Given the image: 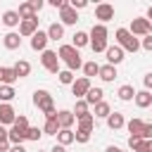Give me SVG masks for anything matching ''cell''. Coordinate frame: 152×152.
Returning <instances> with one entry per match:
<instances>
[{"label":"cell","mask_w":152,"mask_h":152,"mask_svg":"<svg viewBox=\"0 0 152 152\" xmlns=\"http://www.w3.org/2000/svg\"><path fill=\"white\" fill-rule=\"evenodd\" d=\"M116 95H119V100L128 102V100H133V97H135V88H133V86H128V83H124V86L116 90Z\"/></svg>","instance_id":"f546056e"},{"label":"cell","mask_w":152,"mask_h":152,"mask_svg":"<svg viewBox=\"0 0 152 152\" xmlns=\"http://www.w3.org/2000/svg\"><path fill=\"white\" fill-rule=\"evenodd\" d=\"M17 81H19V76L14 74L12 66H0V86H12Z\"/></svg>","instance_id":"2e32d148"},{"label":"cell","mask_w":152,"mask_h":152,"mask_svg":"<svg viewBox=\"0 0 152 152\" xmlns=\"http://www.w3.org/2000/svg\"><path fill=\"white\" fill-rule=\"evenodd\" d=\"M69 5H71V10H76V12H78V10H83L88 2H86V0H71Z\"/></svg>","instance_id":"b9f144b4"},{"label":"cell","mask_w":152,"mask_h":152,"mask_svg":"<svg viewBox=\"0 0 152 152\" xmlns=\"http://www.w3.org/2000/svg\"><path fill=\"white\" fill-rule=\"evenodd\" d=\"M104 83H112L119 74H116V66H112V64H104V66H100V74H97Z\"/></svg>","instance_id":"d4e9b609"},{"label":"cell","mask_w":152,"mask_h":152,"mask_svg":"<svg viewBox=\"0 0 152 152\" xmlns=\"http://www.w3.org/2000/svg\"><path fill=\"white\" fill-rule=\"evenodd\" d=\"M17 119V112L12 104H0V126H12Z\"/></svg>","instance_id":"4fadbf2b"},{"label":"cell","mask_w":152,"mask_h":152,"mask_svg":"<svg viewBox=\"0 0 152 152\" xmlns=\"http://www.w3.org/2000/svg\"><path fill=\"white\" fill-rule=\"evenodd\" d=\"M109 114H112V107H109L104 100H102V102H97V104H95V109H93V116H95V119H107Z\"/></svg>","instance_id":"4316f807"},{"label":"cell","mask_w":152,"mask_h":152,"mask_svg":"<svg viewBox=\"0 0 152 152\" xmlns=\"http://www.w3.org/2000/svg\"><path fill=\"white\" fill-rule=\"evenodd\" d=\"M88 90H90V78H86V76H81V78H76L71 83V93H74L76 100H83Z\"/></svg>","instance_id":"52a82bcc"},{"label":"cell","mask_w":152,"mask_h":152,"mask_svg":"<svg viewBox=\"0 0 152 152\" xmlns=\"http://www.w3.org/2000/svg\"><path fill=\"white\" fill-rule=\"evenodd\" d=\"M76 121H78V128H81V131L93 133V128H95V116H93V114H86V116H81V119H76Z\"/></svg>","instance_id":"4dcf8cb0"},{"label":"cell","mask_w":152,"mask_h":152,"mask_svg":"<svg viewBox=\"0 0 152 152\" xmlns=\"http://www.w3.org/2000/svg\"><path fill=\"white\" fill-rule=\"evenodd\" d=\"M88 140H90V133L88 131H81V128L74 131V142H88Z\"/></svg>","instance_id":"74e56055"},{"label":"cell","mask_w":152,"mask_h":152,"mask_svg":"<svg viewBox=\"0 0 152 152\" xmlns=\"http://www.w3.org/2000/svg\"><path fill=\"white\" fill-rule=\"evenodd\" d=\"M76 21H78V12L71 10V5H66V7L59 10V24L62 26H74Z\"/></svg>","instance_id":"30bf717a"},{"label":"cell","mask_w":152,"mask_h":152,"mask_svg":"<svg viewBox=\"0 0 152 152\" xmlns=\"http://www.w3.org/2000/svg\"><path fill=\"white\" fill-rule=\"evenodd\" d=\"M12 126H19V128H28V119L24 116V114H19L17 119H14V124Z\"/></svg>","instance_id":"ab89813d"},{"label":"cell","mask_w":152,"mask_h":152,"mask_svg":"<svg viewBox=\"0 0 152 152\" xmlns=\"http://www.w3.org/2000/svg\"><path fill=\"white\" fill-rule=\"evenodd\" d=\"M43 133H45V135H57V133H59V124H57V119H45Z\"/></svg>","instance_id":"e575fe53"},{"label":"cell","mask_w":152,"mask_h":152,"mask_svg":"<svg viewBox=\"0 0 152 152\" xmlns=\"http://www.w3.org/2000/svg\"><path fill=\"white\" fill-rule=\"evenodd\" d=\"M135 104L140 107V109H145V107H150L152 104V93L150 90H135Z\"/></svg>","instance_id":"44dd1931"},{"label":"cell","mask_w":152,"mask_h":152,"mask_svg":"<svg viewBox=\"0 0 152 152\" xmlns=\"http://www.w3.org/2000/svg\"><path fill=\"white\" fill-rule=\"evenodd\" d=\"M33 104L45 114V119H57V109H55L52 95H50L48 90H36V93H33Z\"/></svg>","instance_id":"7a4b0ae2"},{"label":"cell","mask_w":152,"mask_h":152,"mask_svg":"<svg viewBox=\"0 0 152 152\" xmlns=\"http://www.w3.org/2000/svg\"><path fill=\"white\" fill-rule=\"evenodd\" d=\"M12 69H14V74H17L19 78H26V76L31 74V64H28L26 59H19V62H17V64H14Z\"/></svg>","instance_id":"83f0119b"},{"label":"cell","mask_w":152,"mask_h":152,"mask_svg":"<svg viewBox=\"0 0 152 152\" xmlns=\"http://www.w3.org/2000/svg\"><path fill=\"white\" fill-rule=\"evenodd\" d=\"M102 95H104V90H102V88H93V86H90V90L86 93V97H83V100H86V104H88V107H95L97 102H102Z\"/></svg>","instance_id":"ac0fdd59"},{"label":"cell","mask_w":152,"mask_h":152,"mask_svg":"<svg viewBox=\"0 0 152 152\" xmlns=\"http://www.w3.org/2000/svg\"><path fill=\"white\" fill-rule=\"evenodd\" d=\"M36 31H38V17H33V19H24V21L19 24V31H17V33H19L21 38H31Z\"/></svg>","instance_id":"8fae6325"},{"label":"cell","mask_w":152,"mask_h":152,"mask_svg":"<svg viewBox=\"0 0 152 152\" xmlns=\"http://www.w3.org/2000/svg\"><path fill=\"white\" fill-rule=\"evenodd\" d=\"M50 5H52L55 10H62V7H66L69 2H66V0H50Z\"/></svg>","instance_id":"7bdbcfd3"},{"label":"cell","mask_w":152,"mask_h":152,"mask_svg":"<svg viewBox=\"0 0 152 152\" xmlns=\"http://www.w3.org/2000/svg\"><path fill=\"white\" fill-rule=\"evenodd\" d=\"M145 19H147V21L152 24V5H150V10H147V17H145Z\"/></svg>","instance_id":"816d5d0a"},{"label":"cell","mask_w":152,"mask_h":152,"mask_svg":"<svg viewBox=\"0 0 152 152\" xmlns=\"http://www.w3.org/2000/svg\"><path fill=\"white\" fill-rule=\"evenodd\" d=\"M140 138H142V140H152V124H142Z\"/></svg>","instance_id":"f35d334b"},{"label":"cell","mask_w":152,"mask_h":152,"mask_svg":"<svg viewBox=\"0 0 152 152\" xmlns=\"http://www.w3.org/2000/svg\"><path fill=\"white\" fill-rule=\"evenodd\" d=\"M57 78H59V83H62V86H71V83L76 81V78H74V71H69V69H59Z\"/></svg>","instance_id":"d590c367"},{"label":"cell","mask_w":152,"mask_h":152,"mask_svg":"<svg viewBox=\"0 0 152 152\" xmlns=\"http://www.w3.org/2000/svg\"><path fill=\"white\" fill-rule=\"evenodd\" d=\"M104 55H107V64L116 66V64H121V62H124V55H126V52H124L119 45H107Z\"/></svg>","instance_id":"7c38bea8"},{"label":"cell","mask_w":152,"mask_h":152,"mask_svg":"<svg viewBox=\"0 0 152 152\" xmlns=\"http://www.w3.org/2000/svg\"><path fill=\"white\" fill-rule=\"evenodd\" d=\"M2 24H5L7 28H14V26H19V24H21V19H19L17 10H7V12L2 14Z\"/></svg>","instance_id":"603a6c76"},{"label":"cell","mask_w":152,"mask_h":152,"mask_svg":"<svg viewBox=\"0 0 152 152\" xmlns=\"http://www.w3.org/2000/svg\"><path fill=\"white\" fill-rule=\"evenodd\" d=\"M107 126H109L112 131H119V128H124V126H126V119H124V114H121V112H112V114L107 116Z\"/></svg>","instance_id":"d6986e66"},{"label":"cell","mask_w":152,"mask_h":152,"mask_svg":"<svg viewBox=\"0 0 152 152\" xmlns=\"http://www.w3.org/2000/svg\"><path fill=\"white\" fill-rule=\"evenodd\" d=\"M133 36H150L152 33V24L145 19V17H135V19H131V28H128Z\"/></svg>","instance_id":"5b68a950"},{"label":"cell","mask_w":152,"mask_h":152,"mask_svg":"<svg viewBox=\"0 0 152 152\" xmlns=\"http://www.w3.org/2000/svg\"><path fill=\"white\" fill-rule=\"evenodd\" d=\"M119 152H124V150H121V147H119Z\"/></svg>","instance_id":"f5cc1de1"},{"label":"cell","mask_w":152,"mask_h":152,"mask_svg":"<svg viewBox=\"0 0 152 152\" xmlns=\"http://www.w3.org/2000/svg\"><path fill=\"white\" fill-rule=\"evenodd\" d=\"M74 121H76V116L71 114V109H59V112H57V124H59V128H71Z\"/></svg>","instance_id":"9a60e30c"},{"label":"cell","mask_w":152,"mask_h":152,"mask_svg":"<svg viewBox=\"0 0 152 152\" xmlns=\"http://www.w3.org/2000/svg\"><path fill=\"white\" fill-rule=\"evenodd\" d=\"M140 48H142V50H147V52H152V33H150V36H145V38L140 40Z\"/></svg>","instance_id":"60d3db41"},{"label":"cell","mask_w":152,"mask_h":152,"mask_svg":"<svg viewBox=\"0 0 152 152\" xmlns=\"http://www.w3.org/2000/svg\"><path fill=\"white\" fill-rule=\"evenodd\" d=\"M142 83H145V90H152V71H150V74H145Z\"/></svg>","instance_id":"ee69618b"},{"label":"cell","mask_w":152,"mask_h":152,"mask_svg":"<svg viewBox=\"0 0 152 152\" xmlns=\"http://www.w3.org/2000/svg\"><path fill=\"white\" fill-rule=\"evenodd\" d=\"M71 45L78 50V48H86V45H90V36L86 33V31H76L74 36H71Z\"/></svg>","instance_id":"cb8c5ba5"},{"label":"cell","mask_w":152,"mask_h":152,"mask_svg":"<svg viewBox=\"0 0 152 152\" xmlns=\"http://www.w3.org/2000/svg\"><path fill=\"white\" fill-rule=\"evenodd\" d=\"M48 40H50L48 33L38 28V31L31 36V50H36V52H45V50H48Z\"/></svg>","instance_id":"9c48e42d"},{"label":"cell","mask_w":152,"mask_h":152,"mask_svg":"<svg viewBox=\"0 0 152 152\" xmlns=\"http://www.w3.org/2000/svg\"><path fill=\"white\" fill-rule=\"evenodd\" d=\"M10 140H0V152H10Z\"/></svg>","instance_id":"f6af8a7d"},{"label":"cell","mask_w":152,"mask_h":152,"mask_svg":"<svg viewBox=\"0 0 152 152\" xmlns=\"http://www.w3.org/2000/svg\"><path fill=\"white\" fill-rule=\"evenodd\" d=\"M40 135H43V128H38V126H28V131H26V140H40Z\"/></svg>","instance_id":"8d00e7d4"},{"label":"cell","mask_w":152,"mask_h":152,"mask_svg":"<svg viewBox=\"0 0 152 152\" xmlns=\"http://www.w3.org/2000/svg\"><path fill=\"white\" fill-rule=\"evenodd\" d=\"M50 152H66V147H62V145H55Z\"/></svg>","instance_id":"681fc988"},{"label":"cell","mask_w":152,"mask_h":152,"mask_svg":"<svg viewBox=\"0 0 152 152\" xmlns=\"http://www.w3.org/2000/svg\"><path fill=\"white\" fill-rule=\"evenodd\" d=\"M71 142H74V131H71V128H59V133H57V145L66 147V145H71Z\"/></svg>","instance_id":"484cf974"},{"label":"cell","mask_w":152,"mask_h":152,"mask_svg":"<svg viewBox=\"0 0 152 152\" xmlns=\"http://www.w3.org/2000/svg\"><path fill=\"white\" fill-rule=\"evenodd\" d=\"M31 5H33V10H36V12H40V7H43V0H31Z\"/></svg>","instance_id":"bcb514c9"},{"label":"cell","mask_w":152,"mask_h":152,"mask_svg":"<svg viewBox=\"0 0 152 152\" xmlns=\"http://www.w3.org/2000/svg\"><path fill=\"white\" fill-rule=\"evenodd\" d=\"M145 152H152V140H145Z\"/></svg>","instance_id":"f907efd6"},{"label":"cell","mask_w":152,"mask_h":152,"mask_svg":"<svg viewBox=\"0 0 152 152\" xmlns=\"http://www.w3.org/2000/svg\"><path fill=\"white\" fill-rule=\"evenodd\" d=\"M2 43H5L7 50H17V48H21V36L17 31H10V33L2 36Z\"/></svg>","instance_id":"e0dca14e"},{"label":"cell","mask_w":152,"mask_h":152,"mask_svg":"<svg viewBox=\"0 0 152 152\" xmlns=\"http://www.w3.org/2000/svg\"><path fill=\"white\" fill-rule=\"evenodd\" d=\"M10 152H26V150H24V145H12Z\"/></svg>","instance_id":"7dc6e473"},{"label":"cell","mask_w":152,"mask_h":152,"mask_svg":"<svg viewBox=\"0 0 152 152\" xmlns=\"http://www.w3.org/2000/svg\"><path fill=\"white\" fill-rule=\"evenodd\" d=\"M17 14H19L21 21H24V19H33V17H38L36 10H33V5H31V0H28V2H21L19 10H17Z\"/></svg>","instance_id":"7402d4cb"},{"label":"cell","mask_w":152,"mask_h":152,"mask_svg":"<svg viewBox=\"0 0 152 152\" xmlns=\"http://www.w3.org/2000/svg\"><path fill=\"white\" fill-rule=\"evenodd\" d=\"M14 95H17V93H14L12 86H0V102H2V104H10V102L14 100Z\"/></svg>","instance_id":"836d02e7"},{"label":"cell","mask_w":152,"mask_h":152,"mask_svg":"<svg viewBox=\"0 0 152 152\" xmlns=\"http://www.w3.org/2000/svg\"><path fill=\"white\" fill-rule=\"evenodd\" d=\"M114 38H116V45H119L124 52H138V50H140V40H138L128 28H116Z\"/></svg>","instance_id":"277c9868"},{"label":"cell","mask_w":152,"mask_h":152,"mask_svg":"<svg viewBox=\"0 0 152 152\" xmlns=\"http://www.w3.org/2000/svg\"><path fill=\"white\" fill-rule=\"evenodd\" d=\"M88 36H90V50L93 52H104L107 50V36H109V31H107L104 24H95Z\"/></svg>","instance_id":"3957f363"},{"label":"cell","mask_w":152,"mask_h":152,"mask_svg":"<svg viewBox=\"0 0 152 152\" xmlns=\"http://www.w3.org/2000/svg\"><path fill=\"white\" fill-rule=\"evenodd\" d=\"M57 57L66 64V69H69V71H76V69H81V66H83V59H81V55H78V50H76L74 45H59Z\"/></svg>","instance_id":"6da1fadb"},{"label":"cell","mask_w":152,"mask_h":152,"mask_svg":"<svg viewBox=\"0 0 152 152\" xmlns=\"http://www.w3.org/2000/svg\"><path fill=\"white\" fill-rule=\"evenodd\" d=\"M81 69H83V76H86V78H93V76H97V74H100V64H97L95 59L86 62V64H83Z\"/></svg>","instance_id":"f1b7e54d"},{"label":"cell","mask_w":152,"mask_h":152,"mask_svg":"<svg viewBox=\"0 0 152 152\" xmlns=\"http://www.w3.org/2000/svg\"><path fill=\"white\" fill-rule=\"evenodd\" d=\"M0 140H7V128L0 126Z\"/></svg>","instance_id":"c3c4849f"},{"label":"cell","mask_w":152,"mask_h":152,"mask_svg":"<svg viewBox=\"0 0 152 152\" xmlns=\"http://www.w3.org/2000/svg\"><path fill=\"white\" fill-rule=\"evenodd\" d=\"M142 124H145L142 119H138V116H133V119H131V121L126 124V128H128V133H131V135H138V138H140V131H142Z\"/></svg>","instance_id":"d6a6232c"},{"label":"cell","mask_w":152,"mask_h":152,"mask_svg":"<svg viewBox=\"0 0 152 152\" xmlns=\"http://www.w3.org/2000/svg\"><path fill=\"white\" fill-rule=\"evenodd\" d=\"M95 19H100V24L112 21V19H114V7H112L109 2H100V5L95 7Z\"/></svg>","instance_id":"ba28073f"},{"label":"cell","mask_w":152,"mask_h":152,"mask_svg":"<svg viewBox=\"0 0 152 152\" xmlns=\"http://www.w3.org/2000/svg\"><path fill=\"white\" fill-rule=\"evenodd\" d=\"M45 33H48V38H50V40H62V38H64V26H62L59 21H52V24L48 26V31H45Z\"/></svg>","instance_id":"ffe728a7"},{"label":"cell","mask_w":152,"mask_h":152,"mask_svg":"<svg viewBox=\"0 0 152 152\" xmlns=\"http://www.w3.org/2000/svg\"><path fill=\"white\" fill-rule=\"evenodd\" d=\"M71 114H74L76 119H81V116H86V114H90V107L86 104V100H76V104H74V109H71Z\"/></svg>","instance_id":"1f68e13d"},{"label":"cell","mask_w":152,"mask_h":152,"mask_svg":"<svg viewBox=\"0 0 152 152\" xmlns=\"http://www.w3.org/2000/svg\"><path fill=\"white\" fill-rule=\"evenodd\" d=\"M40 64H43L50 74H59V57H57L55 50H45V52H40Z\"/></svg>","instance_id":"8992f818"},{"label":"cell","mask_w":152,"mask_h":152,"mask_svg":"<svg viewBox=\"0 0 152 152\" xmlns=\"http://www.w3.org/2000/svg\"><path fill=\"white\" fill-rule=\"evenodd\" d=\"M26 131H28V128L12 126V128L7 131V140H10V145H21V142L26 140Z\"/></svg>","instance_id":"5bb4252c"}]
</instances>
